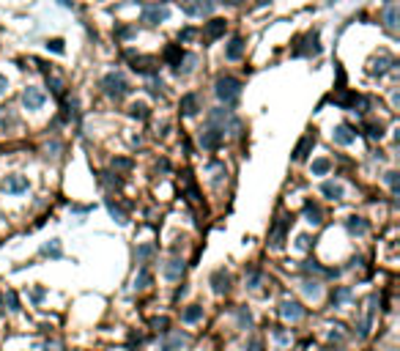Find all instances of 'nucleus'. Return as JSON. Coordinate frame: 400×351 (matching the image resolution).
Here are the masks:
<instances>
[{
	"instance_id": "1",
	"label": "nucleus",
	"mask_w": 400,
	"mask_h": 351,
	"mask_svg": "<svg viewBox=\"0 0 400 351\" xmlns=\"http://www.w3.org/2000/svg\"><path fill=\"white\" fill-rule=\"evenodd\" d=\"M102 88H105V93L110 99H124L126 93L132 91L129 83H126V77L118 74V71H110V74L102 77Z\"/></svg>"
},
{
	"instance_id": "2",
	"label": "nucleus",
	"mask_w": 400,
	"mask_h": 351,
	"mask_svg": "<svg viewBox=\"0 0 400 351\" xmlns=\"http://www.w3.org/2000/svg\"><path fill=\"white\" fill-rule=\"evenodd\" d=\"M238 93H242V83H238L236 77L225 74V77L217 80V96L225 102V105H233V102L238 99Z\"/></svg>"
},
{
	"instance_id": "3",
	"label": "nucleus",
	"mask_w": 400,
	"mask_h": 351,
	"mask_svg": "<svg viewBox=\"0 0 400 351\" xmlns=\"http://www.w3.org/2000/svg\"><path fill=\"white\" fill-rule=\"evenodd\" d=\"M167 20H170V9L165 3H148L140 14V22H146V25H162Z\"/></svg>"
},
{
	"instance_id": "4",
	"label": "nucleus",
	"mask_w": 400,
	"mask_h": 351,
	"mask_svg": "<svg viewBox=\"0 0 400 351\" xmlns=\"http://www.w3.org/2000/svg\"><path fill=\"white\" fill-rule=\"evenodd\" d=\"M178 6L189 17H206L214 11V0H178Z\"/></svg>"
},
{
	"instance_id": "5",
	"label": "nucleus",
	"mask_w": 400,
	"mask_h": 351,
	"mask_svg": "<svg viewBox=\"0 0 400 351\" xmlns=\"http://www.w3.org/2000/svg\"><path fill=\"white\" fill-rule=\"evenodd\" d=\"M44 102H47V93L42 88H25V91H22V105L28 110H42Z\"/></svg>"
},
{
	"instance_id": "6",
	"label": "nucleus",
	"mask_w": 400,
	"mask_h": 351,
	"mask_svg": "<svg viewBox=\"0 0 400 351\" xmlns=\"http://www.w3.org/2000/svg\"><path fill=\"white\" fill-rule=\"evenodd\" d=\"M222 138H225V132H222L219 126H214V124H211L209 129L200 134V146L209 148V151H214V148H219V146H222Z\"/></svg>"
},
{
	"instance_id": "7",
	"label": "nucleus",
	"mask_w": 400,
	"mask_h": 351,
	"mask_svg": "<svg viewBox=\"0 0 400 351\" xmlns=\"http://www.w3.org/2000/svg\"><path fill=\"white\" fill-rule=\"evenodd\" d=\"M129 61H132V69L134 71H140V74H148V77H154L156 74V66L159 63L154 61V58H140V55H134V52H129Z\"/></svg>"
},
{
	"instance_id": "8",
	"label": "nucleus",
	"mask_w": 400,
	"mask_h": 351,
	"mask_svg": "<svg viewBox=\"0 0 400 351\" xmlns=\"http://www.w3.org/2000/svg\"><path fill=\"white\" fill-rule=\"evenodd\" d=\"M3 192H9V195L28 192V179L25 176H6L3 179Z\"/></svg>"
},
{
	"instance_id": "9",
	"label": "nucleus",
	"mask_w": 400,
	"mask_h": 351,
	"mask_svg": "<svg viewBox=\"0 0 400 351\" xmlns=\"http://www.w3.org/2000/svg\"><path fill=\"white\" fill-rule=\"evenodd\" d=\"M279 316L288 318V321H299L302 316H305V307L299 305V302H291V299H285L283 305H279Z\"/></svg>"
},
{
	"instance_id": "10",
	"label": "nucleus",
	"mask_w": 400,
	"mask_h": 351,
	"mask_svg": "<svg viewBox=\"0 0 400 351\" xmlns=\"http://www.w3.org/2000/svg\"><path fill=\"white\" fill-rule=\"evenodd\" d=\"M332 138H334V143H337V146H351V143L356 140V132L351 129L348 124H340V126H334Z\"/></svg>"
},
{
	"instance_id": "11",
	"label": "nucleus",
	"mask_w": 400,
	"mask_h": 351,
	"mask_svg": "<svg viewBox=\"0 0 400 351\" xmlns=\"http://www.w3.org/2000/svg\"><path fill=\"white\" fill-rule=\"evenodd\" d=\"M321 44H318V30H310L305 36V47H296V55H318Z\"/></svg>"
},
{
	"instance_id": "12",
	"label": "nucleus",
	"mask_w": 400,
	"mask_h": 351,
	"mask_svg": "<svg viewBox=\"0 0 400 351\" xmlns=\"http://www.w3.org/2000/svg\"><path fill=\"white\" fill-rule=\"evenodd\" d=\"M288 225H291V220L279 214L277 222H274V228H271V244H274V247H283V242H285V228H288Z\"/></svg>"
},
{
	"instance_id": "13",
	"label": "nucleus",
	"mask_w": 400,
	"mask_h": 351,
	"mask_svg": "<svg viewBox=\"0 0 400 351\" xmlns=\"http://www.w3.org/2000/svg\"><path fill=\"white\" fill-rule=\"evenodd\" d=\"M313 146H315V132H307L305 138L299 140V146L293 148V159H296V162H299V159H307V151Z\"/></svg>"
},
{
	"instance_id": "14",
	"label": "nucleus",
	"mask_w": 400,
	"mask_h": 351,
	"mask_svg": "<svg viewBox=\"0 0 400 351\" xmlns=\"http://www.w3.org/2000/svg\"><path fill=\"white\" fill-rule=\"evenodd\" d=\"M244 55V38L242 36H233L230 38V44L225 47V58L228 61H238Z\"/></svg>"
},
{
	"instance_id": "15",
	"label": "nucleus",
	"mask_w": 400,
	"mask_h": 351,
	"mask_svg": "<svg viewBox=\"0 0 400 351\" xmlns=\"http://www.w3.org/2000/svg\"><path fill=\"white\" fill-rule=\"evenodd\" d=\"M389 66H395V61H392L389 55L373 58V61H370V74H373V77H381V74H387V69H389Z\"/></svg>"
},
{
	"instance_id": "16",
	"label": "nucleus",
	"mask_w": 400,
	"mask_h": 351,
	"mask_svg": "<svg viewBox=\"0 0 400 351\" xmlns=\"http://www.w3.org/2000/svg\"><path fill=\"white\" fill-rule=\"evenodd\" d=\"M181 275H184V261L181 258H170L165 263V277L167 280H181Z\"/></svg>"
},
{
	"instance_id": "17",
	"label": "nucleus",
	"mask_w": 400,
	"mask_h": 351,
	"mask_svg": "<svg viewBox=\"0 0 400 351\" xmlns=\"http://www.w3.org/2000/svg\"><path fill=\"white\" fill-rule=\"evenodd\" d=\"M197 110H200V99H197V93H187V96L181 99V113L184 115H197Z\"/></svg>"
},
{
	"instance_id": "18",
	"label": "nucleus",
	"mask_w": 400,
	"mask_h": 351,
	"mask_svg": "<svg viewBox=\"0 0 400 351\" xmlns=\"http://www.w3.org/2000/svg\"><path fill=\"white\" fill-rule=\"evenodd\" d=\"M211 285H214V291H217V294H225L230 288V277H228L225 269H217V272L211 275Z\"/></svg>"
},
{
	"instance_id": "19",
	"label": "nucleus",
	"mask_w": 400,
	"mask_h": 351,
	"mask_svg": "<svg viewBox=\"0 0 400 351\" xmlns=\"http://www.w3.org/2000/svg\"><path fill=\"white\" fill-rule=\"evenodd\" d=\"M305 217H307V222H310V225H321V222H324L321 206H318V203H313V201H307V203H305Z\"/></svg>"
},
{
	"instance_id": "20",
	"label": "nucleus",
	"mask_w": 400,
	"mask_h": 351,
	"mask_svg": "<svg viewBox=\"0 0 400 351\" xmlns=\"http://www.w3.org/2000/svg\"><path fill=\"white\" fill-rule=\"evenodd\" d=\"M181 58H184V50H181L178 44H170V47L165 50V61L170 63L175 71H178V66H181Z\"/></svg>"
},
{
	"instance_id": "21",
	"label": "nucleus",
	"mask_w": 400,
	"mask_h": 351,
	"mask_svg": "<svg viewBox=\"0 0 400 351\" xmlns=\"http://www.w3.org/2000/svg\"><path fill=\"white\" fill-rule=\"evenodd\" d=\"M384 25H387V30H392L395 33V28H397V6L392 3H387V9H384Z\"/></svg>"
},
{
	"instance_id": "22",
	"label": "nucleus",
	"mask_w": 400,
	"mask_h": 351,
	"mask_svg": "<svg viewBox=\"0 0 400 351\" xmlns=\"http://www.w3.org/2000/svg\"><path fill=\"white\" fill-rule=\"evenodd\" d=\"M321 192H324L326 198H332V201H340V198H343V187L337 184V181H324Z\"/></svg>"
},
{
	"instance_id": "23",
	"label": "nucleus",
	"mask_w": 400,
	"mask_h": 351,
	"mask_svg": "<svg viewBox=\"0 0 400 351\" xmlns=\"http://www.w3.org/2000/svg\"><path fill=\"white\" fill-rule=\"evenodd\" d=\"M225 33V20H211L209 25H206V36L209 38H219Z\"/></svg>"
},
{
	"instance_id": "24",
	"label": "nucleus",
	"mask_w": 400,
	"mask_h": 351,
	"mask_svg": "<svg viewBox=\"0 0 400 351\" xmlns=\"http://www.w3.org/2000/svg\"><path fill=\"white\" fill-rule=\"evenodd\" d=\"M184 343H187V335H170V338H165L162 351H175V348H181Z\"/></svg>"
},
{
	"instance_id": "25",
	"label": "nucleus",
	"mask_w": 400,
	"mask_h": 351,
	"mask_svg": "<svg viewBox=\"0 0 400 351\" xmlns=\"http://www.w3.org/2000/svg\"><path fill=\"white\" fill-rule=\"evenodd\" d=\"M200 316H203V307H200V305H189V307L181 313V318H184V321H187V324H195V321H200Z\"/></svg>"
},
{
	"instance_id": "26",
	"label": "nucleus",
	"mask_w": 400,
	"mask_h": 351,
	"mask_svg": "<svg viewBox=\"0 0 400 351\" xmlns=\"http://www.w3.org/2000/svg\"><path fill=\"white\" fill-rule=\"evenodd\" d=\"M346 228L351 230V233H367V222L362 220V217H348V222H346Z\"/></svg>"
},
{
	"instance_id": "27",
	"label": "nucleus",
	"mask_w": 400,
	"mask_h": 351,
	"mask_svg": "<svg viewBox=\"0 0 400 351\" xmlns=\"http://www.w3.org/2000/svg\"><path fill=\"white\" fill-rule=\"evenodd\" d=\"M107 211H110V217H113L115 222H121V225L126 222V211H124V209H121V206H118L115 201H107Z\"/></svg>"
},
{
	"instance_id": "28",
	"label": "nucleus",
	"mask_w": 400,
	"mask_h": 351,
	"mask_svg": "<svg viewBox=\"0 0 400 351\" xmlns=\"http://www.w3.org/2000/svg\"><path fill=\"white\" fill-rule=\"evenodd\" d=\"M348 299H351V288H348V285H343V288H337L332 294V305L334 307H340L343 302H348Z\"/></svg>"
},
{
	"instance_id": "29",
	"label": "nucleus",
	"mask_w": 400,
	"mask_h": 351,
	"mask_svg": "<svg viewBox=\"0 0 400 351\" xmlns=\"http://www.w3.org/2000/svg\"><path fill=\"white\" fill-rule=\"evenodd\" d=\"M47 85H50V91L55 93V96H63V83L55 74H50V71H47Z\"/></svg>"
},
{
	"instance_id": "30",
	"label": "nucleus",
	"mask_w": 400,
	"mask_h": 351,
	"mask_svg": "<svg viewBox=\"0 0 400 351\" xmlns=\"http://www.w3.org/2000/svg\"><path fill=\"white\" fill-rule=\"evenodd\" d=\"M302 288H305L307 297H321V283H318V280H305V283H302Z\"/></svg>"
},
{
	"instance_id": "31",
	"label": "nucleus",
	"mask_w": 400,
	"mask_h": 351,
	"mask_svg": "<svg viewBox=\"0 0 400 351\" xmlns=\"http://www.w3.org/2000/svg\"><path fill=\"white\" fill-rule=\"evenodd\" d=\"M329 167H332L329 159H315V162H313V173L315 176H326V173H329Z\"/></svg>"
},
{
	"instance_id": "32",
	"label": "nucleus",
	"mask_w": 400,
	"mask_h": 351,
	"mask_svg": "<svg viewBox=\"0 0 400 351\" xmlns=\"http://www.w3.org/2000/svg\"><path fill=\"white\" fill-rule=\"evenodd\" d=\"M148 285H151V272L148 269H140L137 280H134V288H148Z\"/></svg>"
},
{
	"instance_id": "33",
	"label": "nucleus",
	"mask_w": 400,
	"mask_h": 351,
	"mask_svg": "<svg viewBox=\"0 0 400 351\" xmlns=\"http://www.w3.org/2000/svg\"><path fill=\"white\" fill-rule=\"evenodd\" d=\"M367 138H370V140H381L384 138V126L381 124H367Z\"/></svg>"
},
{
	"instance_id": "34",
	"label": "nucleus",
	"mask_w": 400,
	"mask_h": 351,
	"mask_svg": "<svg viewBox=\"0 0 400 351\" xmlns=\"http://www.w3.org/2000/svg\"><path fill=\"white\" fill-rule=\"evenodd\" d=\"M42 252L50 255V258H61V244H58V242H50V244L42 247Z\"/></svg>"
},
{
	"instance_id": "35",
	"label": "nucleus",
	"mask_w": 400,
	"mask_h": 351,
	"mask_svg": "<svg viewBox=\"0 0 400 351\" xmlns=\"http://www.w3.org/2000/svg\"><path fill=\"white\" fill-rule=\"evenodd\" d=\"M129 115H132V118H140V121H143V118H148V107H146V105H132V107H129Z\"/></svg>"
},
{
	"instance_id": "36",
	"label": "nucleus",
	"mask_w": 400,
	"mask_h": 351,
	"mask_svg": "<svg viewBox=\"0 0 400 351\" xmlns=\"http://www.w3.org/2000/svg\"><path fill=\"white\" fill-rule=\"evenodd\" d=\"M151 255H154V247H151V244H140V247H137V258H140V261H148Z\"/></svg>"
},
{
	"instance_id": "37",
	"label": "nucleus",
	"mask_w": 400,
	"mask_h": 351,
	"mask_svg": "<svg viewBox=\"0 0 400 351\" xmlns=\"http://www.w3.org/2000/svg\"><path fill=\"white\" fill-rule=\"evenodd\" d=\"M6 305H9V310H19V299L14 291H6Z\"/></svg>"
},
{
	"instance_id": "38",
	"label": "nucleus",
	"mask_w": 400,
	"mask_h": 351,
	"mask_svg": "<svg viewBox=\"0 0 400 351\" xmlns=\"http://www.w3.org/2000/svg\"><path fill=\"white\" fill-rule=\"evenodd\" d=\"M397 181H400V173L389 170V173H387V184L392 187V192H397Z\"/></svg>"
},
{
	"instance_id": "39",
	"label": "nucleus",
	"mask_w": 400,
	"mask_h": 351,
	"mask_svg": "<svg viewBox=\"0 0 400 351\" xmlns=\"http://www.w3.org/2000/svg\"><path fill=\"white\" fill-rule=\"evenodd\" d=\"M151 326H154V329H159V332H167L170 321H167V318H154V321H151Z\"/></svg>"
},
{
	"instance_id": "40",
	"label": "nucleus",
	"mask_w": 400,
	"mask_h": 351,
	"mask_svg": "<svg viewBox=\"0 0 400 351\" xmlns=\"http://www.w3.org/2000/svg\"><path fill=\"white\" fill-rule=\"evenodd\" d=\"M47 50H52V52H63V42H61V38H50V42H47Z\"/></svg>"
},
{
	"instance_id": "41",
	"label": "nucleus",
	"mask_w": 400,
	"mask_h": 351,
	"mask_svg": "<svg viewBox=\"0 0 400 351\" xmlns=\"http://www.w3.org/2000/svg\"><path fill=\"white\" fill-rule=\"evenodd\" d=\"M134 33V28H129V25H121V28H115V36L118 38H129Z\"/></svg>"
},
{
	"instance_id": "42",
	"label": "nucleus",
	"mask_w": 400,
	"mask_h": 351,
	"mask_svg": "<svg viewBox=\"0 0 400 351\" xmlns=\"http://www.w3.org/2000/svg\"><path fill=\"white\" fill-rule=\"evenodd\" d=\"M195 33H197L195 28H184L181 33H178V42H189V38H195Z\"/></svg>"
},
{
	"instance_id": "43",
	"label": "nucleus",
	"mask_w": 400,
	"mask_h": 351,
	"mask_svg": "<svg viewBox=\"0 0 400 351\" xmlns=\"http://www.w3.org/2000/svg\"><path fill=\"white\" fill-rule=\"evenodd\" d=\"M102 176H105V179H102L105 184H110V187H121V179H115L113 173H102Z\"/></svg>"
},
{
	"instance_id": "44",
	"label": "nucleus",
	"mask_w": 400,
	"mask_h": 351,
	"mask_svg": "<svg viewBox=\"0 0 400 351\" xmlns=\"http://www.w3.org/2000/svg\"><path fill=\"white\" fill-rule=\"evenodd\" d=\"M258 283H261V272L258 269H250V288H258Z\"/></svg>"
},
{
	"instance_id": "45",
	"label": "nucleus",
	"mask_w": 400,
	"mask_h": 351,
	"mask_svg": "<svg viewBox=\"0 0 400 351\" xmlns=\"http://www.w3.org/2000/svg\"><path fill=\"white\" fill-rule=\"evenodd\" d=\"M296 244H299L302 250H310V247H313V242H310V236H305V233H302L299 239H296Z\"/></svg>"
},
{
	"instance_id": "46",
	"label": "nucleus",
	"mask_w": 400,
	"mask_h": 351,
	"mask_svg": "<svg viewBox=\"0 0 400 351\" xmlns=\"http://www.w3.org/2000/svg\"><path fill=\"white\" fill-rule=\"evenodd\" d=\"M113 167H121V170H129V167H132V162H129V159H113Z\"/></svg>"
},
{
	"instance_id": "47",
	"label": "nucleus",
	"mask_w": 400,
	"mask_h": 351,
	"mask_svg": "<svg viewBox=\"0 0 400 351\" xmlns=\"http://www.w3.org/2000/svg\"><path fill=\"white\" fill-rule=\"evenodd\" d=\"M238 321L250 326V324H252V318H250V313H244V310H238Z\"/></svg>"
},
{
	"instance_id": "48",
	"label": "nucleus",
	"mask_w": 400,
	"mask_h": 351,
	"mask_svg": "<svg viewBox=\"0 0 400 351\" xmlns=\"http://www.w3.org/2000/svg\"><path fill=\"white\" fill-rule=\"evenodd\" d=\"M274 338H277L279 343H288V335H285L283 329H274Z\"/></svg>"
},
{
	"instance_id": "49",
	"label": "nucleus",
	"mask_w": 400,
	"mask_h": 351,
	"mask_svg": "<svg viewBox=\"0 0 400 351\" xmlns=\"http://www.w3.org/2000/svg\"><path fill=\"white\" fill-rule=\"evenodd\" d=\"M247 351H263V346H261V343H258V340H252V343H250V346H247Z\"/></svg>"
},
{
	"instance_id": "50",
	"label": "nucleus",
	"mask_w": 400,
	"mask_h": 351,
	"mask_svg": "<svg viewBox=\"0 0 400 351\" xmlns=\"http://www.w3.org/2000/svg\"><path fill=\"white\" fill-rule=\"evenodd\" d=\"M6 88H9V80H6L3 74H0V93H3V91H6Z\"/></svg>"
},
{
	"instance_id": "51",
	"label": "nucleus",
	"mask_w": 400,
	"mask_h": 351,
	"mask_svg": "<svg viewBox=\"0 0 400 351\" xmlns=\"http://www.w3.org/2000/svg\"><path fill=\"white\" fill-rule=\"evenodd\" d=\"M33 299H36V302L44 299V288H36V291H33Z\"/></svg>"
},
{
	"instance_id": "52",
	"label": "nucleus",
	"mask_w": 400,
	"mask_h": 351,
	"mask_svg": "<svg viewBox=\"0 0 400 351\" xmlns=\"http://www.w3.org/2000/svg\"><path fill=\"white\" fill-rule=\"evenodd\" d=\"M222 3H230V6H238L242 0H222Z\"/></svg>"
},
{
	"instance_id": "53",
	"label": "nucleus",
	"mask_w": 400,
	"mask_h": 351,
	"mask_svg": "<svg viewBox=\"0 0 400 351\" xmlns=\"http://www.w3.org/2000/svg\"><path fill=\"white\" fill-rule=\"evenodd\" d=\"M332 3H337V0H332Z\"/></svg>"
},
{
	"instance_id": "54",
	"label": "nucleus",
	"mask_w": 400,
	"mask_h": 351,
	"mask_svg": "<svg viewBox=\"0 0 400 351\" xmlns=\"http://www.w3.org/2000/svg\"><path fill=\"white\" fill-rule=\"evenodd\" d=\"M334 351H340V348H334Z\"/></svg>"
}]
</instances>
